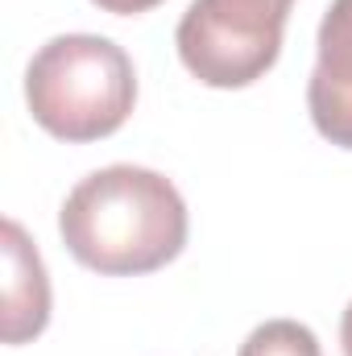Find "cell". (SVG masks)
<instances>
[{
	"mask_svg": "<svg viewBox=\"0 0 352 356\" xmlns=\"http://www.w3.org/2000/svg\"><path fill=\"white\" fill-rule=\"evenodd\" d=\"M4 311H0V336L4 344H29L50 323V277L42 266V253L33 249L29 232L17 220H4Z\"/></svg>",
	"mask_w": 352,
	"mask_h": 356,
	"instance_id": "5b68a950",
	"label": "cell"
},
{
	"mask_svg": "<svg viewBox=\"0 0 352 356\" xmlns=\"http://www.w3.org/2000/svg\"><path fill=\"white\" fill-rule=\"evenodd\" d=\"M294 0H191L175 29L182 67L203 88L237 91L265 79L282 54Z\"/></svg>",
	"mask_w": 352,
	"mask_h": 356,
	"instance_id": "3957f363",
	"label": "cell"
},
{
	"mask_svg": "<svg viewBox=\"0 0 352 356\" xmlns=\"http://www.w3.org/2000/svg\"><path fill=\"white\" fill-rule=\"evenodd\" d=\"M186 203L178 186L145 166H104L71 186L58 211L67 253L91 273L137 277L186 249Z\"/></svg>",
	"mask_w": 352,
	"mask_h": 356,
	"instance_id": "6da1fadb",
	"label": "cell"
},
{
	"mask_svg": "<svg viewBox=\"0 0 352 356\" xmlns=\"http://www.w3.org/2000/svg\"><path fill=\"white\" fill-rule=\"evenodd\" d=\"M315 46V71L307 79L311 124L323 141L352 149V13L344 0L328 4Z\"/></svg>",
	"mask_w": 352,
	"mask_h": 356,
	"instance_id": "277c9868",
	"label": "cell"
},
{
	"mask_svg": "<svg viewBox=\"0 0 352 356\" xmlns=\"http://www.w3.org/2000/svg\"><path fill=\"white\" fill-rule=\"evenodd\" d=\"M95 8H104V13H112V17H137V13H150V8H158L162 0H91Z\"/></svg>",
	"mask_w": 352,
	"mask_h": 356,
	"instance_id": "52a82bcc",
	"label": "cell"
},
{
	"mask_svg": "<svg viewBox=\"0 0 352 356\" xmlns=\"http://www.w3.org/2000/svg\"><path fill=\"white\" fill-rule=\"evenodd\" d=\"M344 8H349V13H352V0H344Z\"/></svg>",
	"mask_w": 352,
	"mask_h": 356,
	"instance_id": "9c48e42d",
	"label": "cell"
},
{
	"mask_svg": "<svg viewBox=\"0 0 352 356\" xmlns=\"http://www.w3.org/2000/svg\"><path fill=\"white\" fill-rule=\"evenodd\" d=\"M237 356H323L315 332L298 319H265L253 327Z\"/></svg>",
	"mask_w": 352,
	"mask_h": 356,
	"instance_id": "8992f818",
	"label": "cell"
},
{
	"mask_svg": "<svg viewBox=\"0 0 352 356\" xmlns=\"http://www.w3.org/2000/svg\"><path fill=\"white\" fill-rule=\"evenodd\" d=\"M25 104L29 116L58 141H104L133 116V58L112 38L58 33L25 67Z\"/></svg>",
	"mask_w": 352,
	"mask_h": 356,
	"instance_id": "7a4b0ae2",
	"label": "cell"
},
{
	"mask_svg": "<svg viewBox=\"0 0 352 356\" xmlns=\"http://www.w3.org/2000/svg\"><path fill=\"white\" fill-rule=\"evenodd\" d=\"M340 348L344 356H352V302L344 307V319H340Z\"/></svg>",
	"mask_w": 352,
	"mask_h": 356,
	"instance_id": "ba28073f",
	"label": "cell"
}]
</instances>
